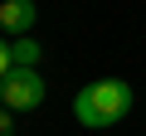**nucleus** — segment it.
<instances>
[{
	"label": "nucleus",
	"instance_id": "obj_1",
	"mask_svg": "<svg viewBox=\"0 0 146 136\" xmlns=\"http://www.w3.org/2000/svg\"><path fill=\"white\" fill-rule=\"evenodd\" d=\"M131 83H122V78H98V83H88L78 97H73V117H78V126H88V131H107V126H117L127 112H131Z\"/></svg>",
	"mask_w": 146,
	"mask_h": 136
},
{
	"label": "nucleus",
	"instance_id": "obj_2",
	"mask_svg": "<svg viewBox=\"0 0 146 136\" xmlns=\"http://www.w3.org/2000/svg\"><path fill=\"white\" fill-rule=\"evenodd\" d=\"M0 92H5L10 112H34L44 102V78H39V68H10L0 78Z\"/></svg>",
	"mask_w": 146,
	"mask_h": 136
},
{
	"label": "nucleus",
	"instance_id": "obj_3",
	"mask_svg": "<svg viewBox=\"0 0 146 136\" xmlns=\"http://www.w3.org/2000/svg\"><path fill=\"white\" fill-rule=\"evenodd\" d=\"M39 20V5L34 0H0V34H10V39H25Z\"/></svg>",
	"mask_w": 146,
	"mask_h": 136
},
{
	"label": "nucleus",
	"instance_id": "obj_4",
	"mask_svg": "<svg viewBox=\"0 0 146 136\" xmlns=\"http://www.w3.org/2000/svg\"><path fill=\"white\" fill-rule=\"evenodd\" d=\"M44 63V49H39V39H15V68H39Z\"/></svg>",
	"mask_w": 146,
	"mask_h": 136
},
{
	"label": "nucleus",
	"instance_id": "obj_5",
	"mask_svg": "<svg viewBox=\"0 0 146 136\" xmlns=\"http://www.w3.org/2000/svg\"><path fill=\"white\" fill-rule=\"evenodd\" d=\"M10 68H15V44H10L5 34H0V78H5Z\"/></svg>",
	"mask_w": 146,
	"mask_h": 136
},
{
	"label": "nucleus",
	"instance_id": "obj_6",
	"mask_svg": "<svg viewBox=\"0 0 146 136\" xmlns=\"http://www.w3.org/2000/svg\"><path fill=\"white\" fill-rule=\"evenodd\" d=\"M0 136H15V117H10V107H0Z\"/></svg>",
	"mask_w": 146,
	"mask_h": 136
},
{
	"label": "nucleus",
	"instance_id": "obj_7",
	"mask_svg": "<svg viewBox=\"0 0 146 136\" xmlns=\"http://www.w3.org/2000/svg\"><path fill=\"white\" fill-rule=\"evenodd\" d=\"M0 107H5V92H0Z\"/></svg>",
	"mask_w": 146,
	"mask_h": 136
}]
</instances>
